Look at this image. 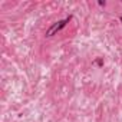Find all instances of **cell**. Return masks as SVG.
Returning <instances> with one entry per match:
<instances>
[{
  "instance_id": "6da1fadb",
  "label": "cell",
  "mask_w": 122,
  "mask_h": 122,
  "mask_svg": "<svg viewBox=\"0 0 122 122\" xmlns=\"http://www.w3.org/2000/svg\"><path fill=\"white\" fill-rule=\"evenodd\" d=\"M71 20H72V16H69V17H66V19H63V20H59V22L53 23V25L46 30V36H47V37H50V36L56 35L57 32H60L63 27H66V25H68Z\"/></svg>"
},
{
  "instance_id": "7a4b0ae2",
  "label": "cell",
  "mask_w": 122,
  "mask_h": 122,
  "mask_svg": "<svg viewBox=\"0 0 122 122\" xmlns=\"http://www.w3.org/2000/svg\"><path fill=\"white\" fill-rule=\"evenodd\" d=\"M119 20H121V23H122V16H121V17H119Z\"/></svg>"
}]
</instances>
